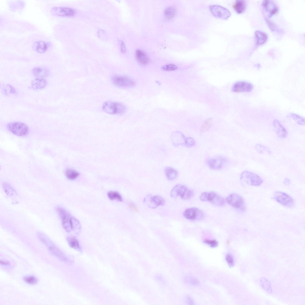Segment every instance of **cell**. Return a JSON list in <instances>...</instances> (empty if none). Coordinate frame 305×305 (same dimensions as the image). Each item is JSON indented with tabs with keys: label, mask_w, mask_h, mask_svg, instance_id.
<instances>
[{
	"label": "cell",
	"mask_w": 305,
	"mask_h": 305,
	"mask_svg": "<svg viewBox=\"0 0 305 305\" xmlns=\"http://www.w3.org/2000/svg\"><path fill=\"white\" fill-rule=\"evenodd\" d=\"M2 185L5 192L7 195L12 196L16 194L15 190L8 183L4 182Z\"/></svg>",
	"instance_id": "cell-28"
},
{
	"label": "cell",
	"mask_w": 305,
	"mask_h": 305,
	"mask_svg": "<svg viewBox=\"0 0 305 305\" xmlns=\"http://www.w3.org/2000/svg\"><path fill=\"white\" fill-rule=\"evenodd\" d=\"M49 44L43 41H38L34 42L33 45L34 49L36 52L42 53L48 49Z\"/></svg>",
	"instance_id": "cell-21"
},
{
	"label": "cell",
	"mask_w": 305,
	"mask_h": 305,
	"mask_svg": "<svg viewBox=\"0 0 305 305\" xmlns=\"http://www.w3.org/2000/svg\"><path fill=\"white\" fill-rule=\"evenodd\" d=\"M165 173L168 179L172 180L175 179L178 175L176 170L171 167H167L165 169Z\"/></svg>",
	"instance_id": "cell-26"
},
{
	"label": "cell",
	"mask_w": 305,
	"mask_h": 305,
	"mask_svg": "<svg viewBox=\"0 0 305 305\" xmlns=\"http://www.w3.org/2000/svg\"><path fill=\"white\" fill-rule=\"evenodd\" d=\"M273 125L276 133L279 138L284 139L287 137L288 134L287 131L278 120H274Z\"/></svg>",
	"instance_id": "cell-19"
},
{
	"label": "cell",
	"mask_w": 305,
	"mask_h": 305,
	"mask_svg": "<svg viewBox=\"0 0 305 305\" xmlns=\"http://www.w3.org/2000/svg\"><path fill=\"white\" fill-rule=\"evenodd\" d=\"M262 6L268 18H270L276 13L278 10L277 5L273 1L264 0L262 3Z\"/></svg>",
	"instance_id": "cell-15"
},
{
	"label": "cell",
	"mask_w": 305,
	"mask_h": 305,
	"mask_svg": "<svg viewBox=\"0 0 305 305\" xmlns=\"http://www.w3.org/2000/svg\"><path fill=\"white\" fill-rule=\"evenodd\" d=\"M212 120V119L211 118H209L206 120L203 123L202 126L200 129V132L203 133L208 130L211 126Z\"/></svg>",
	"instance_id": "cell-36"
},
{
	"label": "cell",
	"mask_w": 305,
	"mask_h": 305,
	"mask_svg": "<svg viewBox=\"0 0 305 305\" xmlns=\"http://www.w3.org/2000/svg\"><path fill=\"white\" fill-rule=\"evenodd\" d=\"M103 110L106 113L111 114H121L126 110V107L122 104L111 101H106L104 103Z\"/></svg>",
	"instance_id": "cell-4"
},
{
	"label": "cell",
	"mask_w": 305,
	"mask_h": 305,
	"mask_svg": "<svg viewBox=\"0 0 305 305\" xmlns=\"http://www.w3.org/2000/svg\"><path fill=\"white\" fill-rule=\"evenodd\" d=\"M136 55L137 60L141 64L145 65L149 63V59L148 57L142 50L139 49L137 50Z\"/></svg>",
	"instance_id": "cell-23"
},
{
	"label": "cell",
	"mask_w": 305,
	"mask_h": 305,
	"mask_svg": "<svg viewBox=\"0 0 305 305\" xmlns=\"http://www.w3.org/2000/svg\"><path fill=\"white\" fill-rule=\"evenodd\" d=\"M37 236L53 255L61 260L65 262L68 261V258L63 253L45 234L39 232L37 233Z\"/></svg>",
	"instance_id": "cell-1"
},
{
	"label": "cell",
	"mask_w": 305,
	"mask_h": 305,
	"mask_svg": "<svg viewBox=\"0 0 305 305\" xmlns=\"http://www.w3.org/2000/svg\"><path fill=\"white\" fill-rule=\"evenodd\" d=\"M144 201L151 208H155L159 206L163 205L165 203L164 199L159 195L148 196Z\"/></svg>",
	"instance_id": "cell-16"
},
{
	"label": "cell",
	"mask_w": 305,
	"mask_h": 305,
	"mask_svg": "<svg viewBox=\"0 0 305 305\" xmlns=\"http://www.w3.org/2000/svg\"><path fill=\"white\" fill-rule=\"evenodd\" d=\"M288 116V117L295 121L298 124L301 125H305V119L303 116L292 113H289Z\"/></svg>",
	"instance_id": "cell-27"
},
{
	"label": "cell",
	"mask_w": 305,
	"mask_h": 305,
	"mask_svg": "<svg viewBox=\"0 0 305 305\" xmlns=\"http://www.w3.org/2000/svg\"><path fill=\"white\" fill-rule=\"evenodd\" d=\"M283 183L286 185H289L290 183V180L288 178H286L284 180Z\"/></svg>",
	"instance_id": "cell-47"
},
{
	"label": "cell",
	"mask_w": 305,
	"mask_h": 305,
	"mask_svg": "<svg viewBox=\"0 0 305 305\" xmlns=\"http://www.w3.org/2000/svg\"><path fill=\"white\" fill-rule=\"evenodd\" d=\"M225 259L230 267L233 266L234 264V260L232 255L229 253L227 254L226 256Z\"/></svg>",
	"instance_id": "cell-43"
},
{
	"label": "cell",
	"mask_w": 305,
	"mask_h": 305,
	"mask_svg": "<svg viewBox=\"0 0 305 305\" xmlns=\"http://www.w3.org/2000/svg\"><path fill=\"white\" fill-rule=\"evenodd\" d=\"M107 194L108 197L111 200H116L119 201H122V200L121 196L117 192L109 191L108 192Z\"/></svg>",
	"instance_id": "cell-32"
},
{
	"label": "cell",
	"mask_w": 305,
	"mask_h": 305,
	"mask_svg": "<svg viewBox=\"0 0 305 305\" xmlns=\"http://www.w3.org/2000/svg\"><path fill=\"white\" fill-rule=\"evenodd\" d=\"M113 83L121 87H128L133 86L135 82L132 79L125 76L114 75L111 78Z\"/></svg>",
	"instance_id": "cell-10"
},
{
	"label": "cell",
	"mask_w": 305,
	"mask_h": 305,
	"mask_svg": "<svg viewBox=\"0 0 305 305\" xmlns=\"http://www.w3.org/2000/svg\"><path fill=\"white\" fill-rule=\"evenodd\" d=\"M183 216L190 220H199L204 217L203 212L196 207H191L186 209L183 213Z\"/></svg>",
	"instance_id": "cell-12"
},
{
	"label": "cell",
	"mask_w": 305,
	"mask_h": 305,
	"mask_svg": "<svg viewBox=\"0 0 305 305\" xmlns=\"http://www.w3.org/2000/svg\"><path fill=\"white\" fill-rule=\"evenodd\" d=\"M177 66L174 64H168L162 67L161 69L165 71H172L177 69Z\"/></svg>",
	"instance_id": "cell-41"
},
{
	"label": "cell",
	"mask_w": 305,
	"mask_h": 305,
	"mask_svg": "<svg viewBox=\"0 0 305 305\" xmlns=\"http://www.w3.org/2000/svg\"><path fill=\"white\" fill-rule=\"evenodd\" d=\"M185 301L187 304L188 305H193L194 302L193 299L190 296H187L185 298Z\"/></svg>",
	"instance_id": "cell-44"
},
{
	"label": "cell",
	"mask_w": 305,
	"mask_h": 305,
	"mask_svg": "<svg viewBox=\"0 0 305 305\" xmlns=\"http://www.w3.org/2000/svg\"><path fill=\"white\" fill-rule=\"evenodd\" d=\"M67 240L69 245L71 248L77 249L80 248L78 241L74 237L69 236L67 238Z\"/></svg>",
	"instance_id": "cell-31"
},
{
	"label": "cell",
	"mask_w": 305,
	"mask_h": 305,
	"mask_svg": "<svg viewBox=\"0 0 305 305\" xmlns=\"http://www.w3.org/2000/svg\"><path fill=\"white\" fill-rule=\"evenodd\" d=\"M119 43L121 51L122 52H125V46L123 42L122 41H120Z\"/></svg>",
	"instance_id": "cell-46"
},
{
	"label": "cell",
	"mask_w": 305,
	"mask_h": 305,
	"mask_svg": "<svg viewBox=\"0 0 305 305\" xmlns=\"http://www.w3.org/2000/svg\"><path fill=\"white\" fill-rule=\"evenodd\" d=\"M72 229L76 233H79L81 230V225L79 221L74 217H71Z\"/></svg>",
	"instance_id": "cell-29"
},
{
	"label": "cell",
	"mask_w": 305,
	"mask_h": 305,
	"mask_svg": "<svg viewBox=\"0 0 305 305\" xmlns=\"http://www.w3.org/2000/svg\"><path fill=\"white\" fill-rule=\"evenodd\" d=\"M23 280L27 283L31 285L35 284L38 281L37 278L33 276H25L24 277Z\"/></svg>",
	"instance_id": "cell-33"
},
{
	"label": "cell",
	"mask_w": 305,
	"mask_h": 305,
	"mask_svg": "<svg viewBox=\"0 0 305 305\" xmlns=\"http://www.w3.org/2000/svg\"><path fill=\"white\" fill-rule=\"evenodd\" d=\"M209 8L212 14L217 18L226 19L231 15L228 9L220 5H211L209 6Z\"/></svg>",
	"instance_id": "cell-11"
},
{
	"label": "cell",
	"mask_w": 305,
	"mask_h": 305,
	"mask_svg": "<svg viewBox=\"0 0 305 305\" xmlns=\"http://www.w3.org/2000/svg\"><path fill=\"white\" fill-rule=\"evenodd\" d=\"M233 7L237 13H242L245 11L246 9V2L244 0H237L235 1Z\"/></svg>",
	"instance_id": "cell-24"
},
{
	"label": "cell",
	"mask_w": 305,
	"mask_h": 305,
	"mask_svg": "<svg viewBox=\"0 0 305 305\" xmlns=\"http://www.w3.org/2000/svg\"><path fill=\"white\" fill-rule=\"evenodd\" d=\"M195 144L194 139L191 137L186 138L184 146L187 147H190L194 146Z\"/></svg>",
	"instance_id": "cell-38"
},
{
	"label": "cell",
	"mask_w": 305,
	"mask_h": 305,
	"mask_svg": "<svg viewBox=\"0 0 305 305\" xmlns=\"http://www.w3.org/2000/svg\"><path fill=\"white\" fill-rule=\"evenodd\" d=\"M227 203L235 209L242 211L246 209L245 203L243 197L239 194L233 193L228 195L226 198Z\"/></svg>",
	"instance_id": "cell-6"
},
{
	"label": "cell",
	"mask_w": 305,
	"mask_h": 305,
	"mask_svg": "<svg viewBox=\"0 0 305 305\" xmlns=\"http://www.w3.org/2000/svg\"><path fill=\"white\" fill-rule=\"evenodd\" d=\"M0 264L3 266H10L11 265L10 263L8 261L0 260Z\"/></svg>",
	"instance_id": "cell-45"
},
{
	"label": "cell",
	"mask_w": 305,
	"mask_h": 305,
	"mask_svg": "<svg viewBox=\"0 0 305 305\" xmlns=\"http://www.w3.org/2000/svg\"><path fill=\"white\" fill-rule=\"evenodd\" d=\"M226 161L225 158L217 156L208 158L207 160V163L211 169L218 170L222 168Z\"/></svg>",
	"instance_id": "cell-14"
},
{
	"label": "cell",
	"mask_w": 305,
	"mask_h": 305,
	"mask_svg": "<svg viewBox=\"0 0 305 305\" xmlns=\"http://www.w3.org/2000/svg\"><path fill=\"white\" fill-rule=\"evenodd\" d=\"M65 174L67 178L70 180L75 179L79 175V173L77 172L70 169H67L66 170Z\"/></svg>",
	"instance_id": "cell-30"
},
{
	"label": "cell",
	"mask_w": 305,
	"mask_h": 305,
	"mask_svg": "<svg viewBox=\"0 0 305 305\" xmlns=\"http://www.w3.org/2000/svg\"><path fill=\"white\" fill-rule=\"evenodd\" d=\"M186 138L181 132L177 131L173 132L171 136V140L175 147L184 145Z\"/></svg>",
	"instance_id": "cell-18"
},
{
	"label": "cell",
	"mask_w": 305,
	"mask_h": 305,
	"mask_svg": "<svg viewBox=\"0 0 305 305\" xmlns=\"http://www.w3.org/2000/svg\"><path fill=\"white\" fill-rule=\"evenodd\" d=\"M7 127L10 132L18 136H21L27 135L29 132V128L28 126L22 122H11L7 125Z\"/></svg>",
	"instance_id": "cell-7"
},
{
	"label": "cell",
	"mask_w": 305,
	"mask_h": 305,
	"mask_svg": "<svg viewBox=\"0 0 305 305\" xmlns=\"http://www.w3.org/2000/svg\"><path fill=\"white\" fill-rule=\"evenodd\" d=\"M261 283L263 289L268 292L271 293V288L269 281L266 278H262L261 279Z\"/></svg>",
	"instance_id": "cell-35"
},
{
	"label": "cell",
	"mask_w": 305,
	"mask_h": 305,
	"mask_svg": "<svg viewBox=\"0 0 305 305\" xmlns=\"http://www.w3.org/2000/svg\"><path fill=\"white\" fill-rule=\"evenodd\" d=\"M240 180L243 183L253 186H258L263 182L261 178L258 175L252 172L245 171L241 174Z\"/></svg>",
	"instance_id": "cell-3"
},
{
	"label": "cell",
	"mask_w": 305,
	"mask_h": 305,
	"mask_svg": "<svg viewBox=\"0 0 305 305\" xmlns=\"http://www.w3.org/2000/svg\"><path fill=\"white\" fill-rule=\"evenodd\" d=\"M56 211L61 219L62 226L67 232H69L72 229L71 218L69 213L64 208L58 207Z\"/></svg>",
	"instance_id": "cell-8"
},
{
	"label": "cell",
	"mask_w": 305,
	"mask_h": 305,
	"mask_svg": "<svg viewBox=\"0 0 305 305\" xmlns=\"http://www.w3.org/2000/svg\"><path fill=\"white\" fill-rule=\"evenodd\" d=\"M33 74L37 78L43 79L46 77L49 74L48 70L43 67H37L33 68L32 70Z\"/></svg>",
	"instance_id": "cell-20"
},
{
	"label": "cell",
	"mask_w": 305,
	"mask_h": 305,
	"mask_svg": "<svg viewBox=\"0 0 305 305\" xmlns=\"http://www.w3.org/2000/svg\"><path fill=\"white\" fill-rule=\"evenodd\" d=\"M171 197L175 198L178 197L183 200H187L191 198L193 195L192 190L185 185L178 184L172 189L170 192Z\"/></svg>",
	"instance_id": "cell-2"
},
{
	"label": "cell",
	"mask_w": 305,
	"mask_h": 305,
	"mask_svg": "<svg viewBox=\"0 0 305 305\" xmlns=\"http://www.w3.org/2000/svg\"><path fill=\"white\" fill-rule=\"evenodd\" d=\"M273 198L279 203L286 207H292L295 204L294 200L291 197L282 192H276Z\"/></svg>",
	"instance_id": "cell-9"
},
{
	"label": "cell",
	"mask_w": 305,
	"mask_h": 305,
	"mask_svg": "<svg viewBox=\"0 0 305 305\" xmlns=\"http://www.w3.org/2000/svg\"><path fill=\"white\" fill-rule=\"evenodd\" d=\"M204 242L212 248L216 247L218 245V242L214 239H206Z\"/></svg>",
	"instance_id": "cell-42"
},
{
	"label": "cell",
	"mask_w": 305,
	"mask_h": 305,
	"mask_svg": "<svg viewBox=\"0 0 305 305\" xmlns=\"http://www.w3.org/2000/svg\"><path fill=\"white\" fill-rule=\"evenodd\" d=\"M267 24L270 29L273 32L278 31V28L273 22L270 21L267 18L265 19Z\"/></svg>",
	"instance_id": "cell-39"
},
{
	"label": "cell",
	"mask_w": 305,
	"mask_h": 305,
	"mask_svg": "<svg viewBox=\"0 0 305 305\" xmlns=\"http://www.w3.org/2000/svg\"><path fill=\"white\" fill-rule=\"evenodd\" d=\"M255 147L257 151L260 153H263L265 151L270 152L269 150L267 147L260 144L256 145Z\"/></svg>",
	"instance_id": "cell-40"
},
{
	"label": "cell",
	"mask_w": 305,
	"mask_h": 305,
	"mask_svg": "<svg viewBox=\"0 0 305 305\" xmlns=\"http://www.w3.org/2000/svg\"><path fill=\"white\" fill-rule=\"evenodd\" d=\"M186 281L190 284L193 286H197L199 285V281L195 277L189 276L186 278Z\"/></svg>",
	"instance_id": "cell-37"
},
{
	"label": "cell",
	"mask_w": 305,
	"mask_h": 305,
	"mask_svg": "<svg viewBox=\"0 0 305 305\" xmlns=\"http://www.w3.org/2000/svg\"><path fill=\"white\" fill-rule=\"evenodd\" d=\"M256 45L260 46L264 44L268 39L267 35L264 32L257 30L255 32Z\"/></svg>",
	"instance_id": "cell-22"
},
{
	"label": "cell",
	"mask_w": 305,
	"mask_h": 305,
	"mask_svg": "<svg viewBox=\"0 0 305 305\" xmlns=\"http://www.w3.org/2000/svg\"><path fill=\"white\" fill-rule=\"evenodd\" d=\"M51 11L53 15L59 16L70 17L75 14L73 9L68 7H55L52 9Z\"/></svg>",
	"instance_id": "cell-17"
},
{
	"label": "cell",
	"mask_w": 305,
	"mask_h": 305,
	"mask_svg": "<svg viewBox=\"0 0 305 305\" xmlns=\"http://www.w3.org/2000/svg\"><path fill=\"white\" fill-rule=\"evenodd\" d=\"M175 13V9L171 7L166 8L164 11L165 16L168 19H171L174 17Z\"/></svg>",
	"instance_id": "cell-34"
},
{
	"label": "cell",
	"mask_w": 305,
	"mask_h": 305,
	"mask_svg": "<svg viewBox=\"0 0 305 305\" xmlns=\"http://www.w3.org/2000/svg\"><path fill=\"white\" fill-rule=\"evenodd\" d=\"M47 84V82L45 79L37 78L32 81L31 87L35 89H41L46 87Z\"/></svg>",
	"instance_id": "cell-25"
},
{
	"label": "cell",
	"mask_w": 305,
	"mask_h": 305,
	"mask_svg": "<svg viewBox=\"0 0 305 305\" xmlns=\"http://www.w3.org/2000/svg\"><path fill=\"white\" fill-rule=\"evenodd\" d=\"M200 199L203 201L208 202L217 206H222L225 203L224 198L214 192H205L200 195Z\"/></svg>",
	"instance_id": "cell-5"
},
{
	"label": "cell",
	"mask_w": 305,
	"mask_h": 305,
	"mask_svg": "<svg viewBox=\"0 0 305 305\" xmlns=\"http://www.w3.org/2000/svg\"><path fill=\"white\" fill-rule=\"evenodd\" d=\"M253 88V85L251 83L241 81L234 83L232 87V90L235 92H247L252 91Z\"/></svg>",
	"instance_id": "cell-13"
}]
</instances>
